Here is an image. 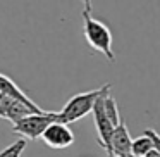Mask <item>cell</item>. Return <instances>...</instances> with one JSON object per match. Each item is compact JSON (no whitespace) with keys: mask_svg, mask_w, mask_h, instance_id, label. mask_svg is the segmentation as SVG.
I'll return each mask as SVG.
<instances>
[{"mask_svg":"<svg viewBox=\"0 0 160 157\" xmlns=\"http://www.w3.org/2000/svg\"><path fill=\"white\" fill-rule=\"evenodd\" d=\"M83 31H84V38H86L88 45L93 50L100 52L102 55H105L108 59V62H114L115 55H114V49H112V33L108 29L107 24H103L102 21H98L97 18H93L91 14V2H84L83 5Z\"/></svg>","mask_w":160,"mask_h":157,"instance_id":"6da1fadb","label":"cell"},{"mask_svg":"<svg viewBox=\"0 0 160 157\" xmlns=\"http://www.w3.org/2000/svg\"><path fill=\"white\" fill-rule=\"evenodd\" d=\"M107 90H110V85L108 83L100 86V88L88 90V92H83V93H78L74 97H71L67 100V104L64 105V109L59 112V123L71 124V123L79 121V119H83L90 112H93V107L97 104V100Z\"/></svg>","mask_w":160,"mask_h":157,"instance_id":"7a4b0ae2","label":"cell"},{"mask_svg":"<svg viewBox=\"0 0 160 157\" xmlns=\"http://www.w3.org/2000/svg\"><path fill=\"white\" fill-rule=\"evenodd\" d=\"M59 121V112H45V114H31L14 124L12 131L21 135L24 140H38L48 129L50 124Z\"/></svg>","mask_w":160,"mask_h":157,"instance_id":"3957f363","label":"cell"},{"mask_svg":"<svg viewBox=\"0 0 160 157\" xmlns=\"http://www.w3.org/2000/svg\"><path fill=\"white\" fill-rule=\"evenodd\" d=\"M107 95H110V90H107L100 98L97 100L93 107V121H95V128H97V136H98V143H100L102 149L107 150V154L110 152V140L114 136L115 126L110 123V119L105 114V98Z\"/></svg>","mask_w":160,"mask_h":157,"instance_id":"277c9868","label":"cell"},{"mask_svg":"<svg viewBox=\"0 0 160 157\" xmlns=\"http://www.w3.org/2000/svg\"><path fill=\"white\" fill-rule=\"evenodd\" d=\"M42 142L47 147H50V149L62 150V149H67V147H71L74 143V133L69 128V124H64V123L57 121L53 124H50L48 129L43 133Z\"/></svg>","mask_w":160,"mask_h":157,"instance_id":"5b68a950","label":"cell"},{"mask_svg":"<svg viewBox=\"0 0 160 157\" xmlns=\"http://www.w3.org/2000/svg\"><path fill=\"white\" fill-rule=\"evenodd\" d=\"M35 114L28 105H24L22 102L16 100V98L5 97L0 93V118L9 119L12 124H18L19 121H22L24 118Z\"/></svg>","mask_w":160,"mask_h":157,"instance_id":"8992f818","label":"cell"},{"mask_svg":"<svg viewBox=\"0 0 160 157\" xmlns=\"http://www.w3.org/2000/svg\"><path fill=\"white\" fill-rule=\"evenodd\" d=\"M0 93L5 95V97H11V98H16V100L22 102V104L28 105L35 114H45L47 112V111H43L40 105H36L35 102H33L31 98H29L28 95H26L24 92H22L21 88L11 80V78L5 76V74H2V73H0Z\"/></svg>","mask_w":160,"mask_h":157,"instance_id":"52a82bcc","label":"cell"},{"mask_svg":"<svg viewBox=\"0 0 160 157\" xmlns=\"http://www.w3.org/2000/svg\"><path fill=\"white\" fill-rule=\"evenodd\" d=\"M131 147H132V138L129 136L126 123L122 121L121 124L115 128L114 136H112V140H110V152H108V155L110 157L128 155V154H131Z\"/></svg>","mask_w":160,"mask_h":157,"instance_id":"ba28073f","label":"cell"},{"mask_svg":"<svg viewBox=\"0 0 160 157\" xmlns=\"http://www.w3.org/2000/svg\"><path fill=\"white\" fill-rule=\"evenodd\" d=\"M153 150V142L150 136H146L145 133L139 135L138 138L132 140V147H131V154L136 157H146L150 152Z\"/></svg>","mask_w":160,"mask_h":157,"instance_id":"9c48e42d","label":"cell"},{"mask_svg":"<svg viewBox=\"0 0 160 157\" xmlns=\"http://www.w3.org/2000/svg\"><path fill=\"white\" fill-rule=\"evenodd\" d=\"M105 114H107V118L110 119V123L115 126V128H117V126L122 123L121 116H119L117 102H115L114 98L110 97V95H107V98H105Z\"/></svg>","mask_w":160,"mask_h":157,"instance_id":"30bf717a","label":"cell"},{"mask_svg":"<svg viewBox=\"0 0 160 157\" xmlns=\"http://www.w3.org/2000/svg\"><path fill=\"white\" fill-rule=\"evenodd\" d=\"M26 145H28V140L19 138L12 145L5 147L4 150H0V157H21L22 152L26 150Z\"/></svg>","mask_w":160,"mask_h":157,"instance_id":"8fae6325","label":"cell"},{"mask_svg":"<svg viewBox=\"0 0 160 157\" xmlns=\"http://www.w3.org/2000/svg\"><path fill=\"white\" fill-rule=\"evenodd\" d=\"M145 135L152 138V142H153V149H155L157 152L160 154V135L155 131V129H150V128H148V129H145Z\"/></svg>","mask_w":160,"mask_h":157,"instance_id":"7c38bea8","label":"cell"},{"mask_svg":"<svg viewBox=\"0 0 160 157\" xmlns=\"http://www.w3.org/2000/svg\"><path fill=\"white\" fill-rule=\"evenodd\" d=\"M146 157H160V154L157 152L155 149H153V150H152V152H150V154H148V155H146Z\"/></svg>","mask_w":160,"mask_h":157,"instance_id":"4fadbf2b","label":"cell"},{"mask_svg":"<svg viewBox=\"0 0 160 157\" xmlns=\"http://www.w3.org/2000/svg\"><path fill=\"white\" fill-rule=\"evenodd\" d=\"M121 157H136V155H132V154H128V155H121Z\"/></svg>","mask_w":160,"mask_h":157,"instance_id":"5bb4252c","label":"cell"},{"mask_svg":"<svg viewBox=\"0 0 160 157\" xmlns=\"http://www.w3.org/2000/svg\"><path fill=\"white\" fill-rule=\"evenodd\" d=\"M114 157H121V155H114Z\"/></svg>","mask_w":160,"mask_h":157,"instance_id":"9a60e30c","label":"cell"}]
</instances>
